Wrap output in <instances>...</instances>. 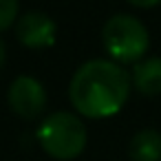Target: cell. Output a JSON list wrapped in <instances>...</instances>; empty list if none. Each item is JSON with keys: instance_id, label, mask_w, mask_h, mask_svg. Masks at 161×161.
Wrapping results in <instances>:
<instances>
[{"instance_id": "2", "label": "cell", "mask_w": 161, "mask_h": 161, "mask_svg": "<svg viewBox=\"0 0 161 161\" xmlns=\"http://www.w3.org/2000/svg\"><path fill=\"white\" fill-rule=\"evenodd\" d=\"M38 139L51 157L75 159L86 146V126L77 115L58 110L40 124Z\"/></svg>"}, {"instance_id": "4", "label": "cell", "mask_w": 161, "mask_h": 161, "mask_svg": "<svg viewBox=\"0 0 161 161\" xmlns=\"http://www.w3.org/2000/svg\"><path fill=\"white\" fill-rule=\"evenodd\" d=\"M7 99L14 113H18L25 119H33L47 106V91L40 80L31 75H18L9 86Z\"/></svg>"}, {"instance_id": "10", "label": "cell", "mask_w": 161, "mask_h": 161, "mask_svg": "<svg viewBox=\"0 0 161 161\" xmlns=\"http://www.w3.org/2000/svg\"><path fill=\"white\" fill-rule=\"evenodd\" d=\"M5 60H7V47H5L3 38H0V69L5 66Z\"/></svg>"}, {"instance_id": "9", "label": "cell", "mask_w": 161, "mask_h": 161, "mask_svg": "<svg viewBox=\"0 0 161 161\" xmlns=\"http://www.w3.org/2000/svg\"><path fill=\"white\" fill-rule=\"evenodd\" d=\"M132 5H137V7H154V5H159L161 0H130Z\"/></svg>"}, {"instance_id": "3", "label": "cell", "mask_w": 161, "mask_h": 161, "mask_svg": "<svg viewBox=\"0 0 161 161\" xmlns=\"http://www.w3.org/2000/svg\"><path fill=\"white\" fill-rule=\"evenodd\" d=\"M102 42L115 60L135 62L148 51L150 36L139 18L128 14H115L102 27Z\"/></svg>"}, {"instance_id": "1", "label": "cell", "mask_w": 161, "mask_h": 161, "mask_svg": "<svg viewBox=\"0 0 161 161\" xmlns=\"http://www.w3.org/2000/svg\"><path fill=\"white\" fill-rule=\"evenodd\" d=\"M130 77L128 73L110 60H88L84 62L69 86V97L73 106L86 117H110L128 99Z\"/></svg>"}, {"instance_id": "5", "label": "cell", "mask_w": 161, "mask_h": 161, "mask_svg": "<svg viewBox=\"0 0 161 161\" xmlns=\"http://www.w3.org/2000/svg\"><path fill=\"white\" fill-rule=\"evenodd\" d=\"M55 22L44 11H27L16 22V36L25 47L44 49L55 42Z\"/></svg>"}, {"instance_id": "7", "label": "cell", "mask_w": 161, "mask_h": 161, "mask_svg": "<svg viewBox=\"0 0 161 161\" xmlns=\"http://www.w3.org/2000/svg\"><path fill=\"white\" fill-rule=\"evenodd\" d=\"M132 84L143 95H159L161 93V58H148L137 62L132 71Z\"/></svg>"}, {"instance_id": "6", "label": "cell", "mask_w": 161, "mask_h": 161, "mask_svg": "<svg viewBox=\"0 0 161 161\" xmlns=\"http://www.w3.org/2000/svg\"><path fill=\"white\" fill-rule=\"evenodd\" d=\"M130 161H161V132L154 128H143L135 132L128 143Z\"/></svg>"}, {"instance_id": "8", "label": "cell", "mask_w": 161, "mask_h": 161, "mask_svg": "<svg viewBox=\"0 0 161 161\" xmlns=\"http://www.w3.org/2000/svg\"><path fill=\"white\" fill-rule=\"evenodd\" d=\"M18 16V0H0V31L14 25Z\"/></svg>"}]
</instances>
